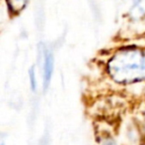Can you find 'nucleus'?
Masks as SVG:
<instances>
[{
  "instance_id": "nucleus-1",
  "label": "nucleus",
  "mask_w": 145,
  "mask_h": 145,
  "mask_svg": "<svg viewBox=\"0 0 145 145\" xmlns=\"http://www.w3.org/2000/svg\"><path fill=\"white\" fill-rule=\"evenodd\" d=\"M108 73L118 83H133L145 79V50L120 49L108 63Z\"/></svg>"
},
{
  "instance_id": "nucleus-2",
  "label": "nucleus",
  "mask_w": 145,
  "mask_h": 145,
  "mask_svg": "<svg viewBox=\"0 0 145 145\" xmlns=\"http://www.w3.org/2000/svg\"><path fill=\"white\" fill-rule=\"evenodd\" d=\"M54 58L50 51H44V89L46 91L48 87L52 81V73H54Z\"/></svg>"
},
{
  "instance_id": "nucleus-3",
  "label": "nucleus",
  "mask_w": 145,
  "mask_h": 145,
  "mask_svg": "<svg viewBox=\"0 0 145 145\" xmlns=\"http://www.w3.org/2000/svg\"><path fill=\"white\" fill-rule=\"evenodd\" d=\"M133 4L130 7L128 15L131 19L139 20L145 17V0H132Z\"/></svg>"
},
{
  "instance_id": "nucleus-4",
  "label": "nucleus",
  "mask_w": 145,
  "mask_h": 145,
  "mask_svg": "<svg viewBox=\"0 0 145 145\" xmlns=\"http://www.w3.org/2000/svg\"><path fill=\"white\" fill-rule=\"evenodd\" d=\"M29 0H6L7 7L11 15L20 14L27 6Z\"/></svg>"
},
{
  "instance_id": "nucleus-5",
  "label": "nucleus",
  "mask_w": 145,
  "mask_h": 145,
  "mask_svg": "<svg viewBox=\"0 0 145 145\" xmlns=\"http://www.w3.org/2000/svg\"><path fill=\"white\" fill-rule=\"evenodd\" d=\"M29 77H30V85L33 91H36L37 89V79H36V71L35 67L33 66L29 70Z\"/></svg>"
},
{
  "instance_id": "nucleus-6",
  "label": "nucleus",
  "mask_w": 145,
  "mask_h": 145,
  "mask_svg": "<svg viewBox=\"0 0 145 145\" xmlns=\"http://www.w3.org/2000/svg\"><path fill=\"white\" fill-rule=\"evenodd\" d=\"M104 145H116V144L113 139H107L105 141V144Z\"/></svg>"
},
{
  "instance_id": "nucleus-7",
  "label": "nucleus",
  "mask_w": 145,
  "mask_h": 145,
  "mask_svg": "<svg viewBox=\"0 0 145 145\" xmlns=\"http://www.w3.org/2000/svg\"><path fill=\"white\" fill-rule=\"evenodd\" d=\"M1 145H3V144H1Z\"/></svg>"
}]
</instances>
